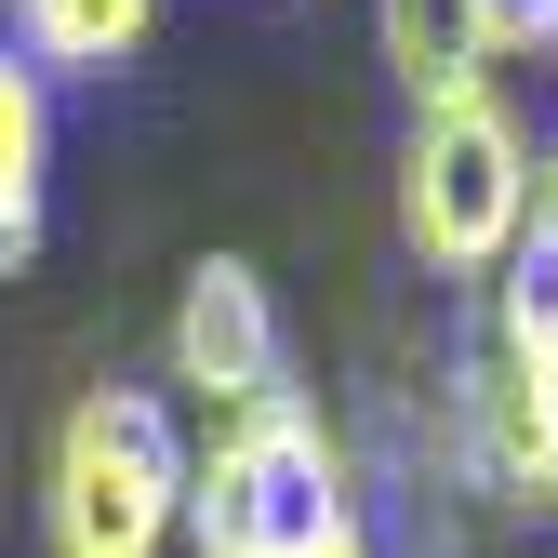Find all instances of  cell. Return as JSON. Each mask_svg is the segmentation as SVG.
<instances>
[{
	"instance_id": "cell-8",
	"label": "cell",
	"mask_w": 558,
	"mask_h": 558,
	"mask_svg": "<svg viewBox=\"0 0 558 558\" xmlns=\"http://www.w3.org/2000/svg\"><path fill=\"white\" fill-rule=\"evenodd\" d=\"M478 360H493V373H519L545 412H558V266H506L493 279V332H478Z\"/></svg>"
},
{
	"instance_id": "cell-6",
	"label": "cell",
	"mask_w": 558,
	"mask_h": 558,
	"mask_svg": "<svg viewBox=\"0 0 558 558\" xmlns=\"http://www.w3.org/2000/svg\"><path fill=\"white\" fill-rule=\"evenodd\" d=\"M160 27V0H14V53L40 66H81V81H107V66H133Z\"/></svg>"
},
{
	"instance_id": "cell-1",
	"label": "cell",
	"mask_w": 558,
	"mask_h": 558,
	"mask_svg": "<svg viewBox=\"0 0 558 558\" xmlns=\"http://www.w3.org/2000/svg\"><path fill=\"white\" fill-rule=\"evenodd\" d=\"M345 519H360V465H345V426L306 399L227 412L214 452H186V545L199 558H319Z\"/></svg>"
},
{
	"instance_id": "cell-3",
	"label": "cell",
	"mask_w": 558,
	"mask_h": 558,
	"mask_svg": "<svg viewBox=\"0 0 558 558\" xmlns=\"http://www.w3.org/2000/svg\"><path fill=\"white\" fill-rule=\"evenodd\" d=\"M399 240L426 279H506L532 240V133L465 94V107H412L399 147Z\"/></svg>"
},
{
	"instance_id": "cell-4",
	"label": "cell",
	"mask_w": 558,
	"mask_h": 558,
	"mask_svg": "<svg viewBox=\"0 0 558 558\" xmlns=\"http://www.w3.org/2000/svg\"><path fill=\"white\" fill-rule=\"evenodd\" d=\"M160 360H173V386H186V399H214V426H227V412L293 399V332H279V293H266L240 253H199V266H186Z\"/></svg>"
},
{
	"instance_id": "cell-7",
	"label": "cell",
	"mask_w": 558,
	"mask_h": 558,
	"mask_svg": "<svg viewBox=\"0 0 558 558\" xmlns=\"http://www.w3.org/2000/svg\"><path fill=\"white\" fill-rule=\"evenodd\" d=\"M40 186H53V81L0 27V227H40Z\"/></svg>"
},
{
	"instance_id": "cell-2",
	"label": "cell",
	"mask_w": 558,
	"mask_h": 558,
	"mask_svg": "<svg viewBox=\"0 0 558 558\" xmlns=\"http://www.w3.org/2000/svg\"><path fill=\"white\" fill-rule=\"evenodd\" d=\"M53 558H173L186 545V426L160 386H81L40 465Z\"/></svg>"
},
{
	"instance_id": "cell-9",
	"label": "cell",
	"mask_w": 558,
	"mask_h": 558,
	"mask_svg": "<svg viewBox=\"0 0 558 558\" xmlns=\"http://www.w3.org/2000/svg\"><path fill=\"white\" fill-rule=\"evenodd\" d=\"M532 266H558V147H532V240H519Z\"/></svg>"
},
{
	"instance_id": "cell-10",
	"label": "cell",
	"mask_w": 558,
	"mask_h": 558,
	"mask_svg": "<svg viewBox=\"0 0 558 558\" xmlns=\"http://www.w3.org/2000/svg\"><path fill=\"white\" fill-rule=\"evenodd\" d=\"M545 519H558V493H545Z\"/></svg>"
},
{
	"instance_id": "cell-5",
	"label": "cell",
	"mask_w": 558,
	"mask_h": 558,
	"mask_svg": "<svg viewBox=\"0 0 558 558\" xmlns=\"http://www.w3.org/2000/svg\"><path fill=\"white\" fill-rule=\"evenodd\" d=\"M373 40L412 107H465V94H493L506 40H532V27H519V0H373Z\"/></svg>"
}]
</instances>
